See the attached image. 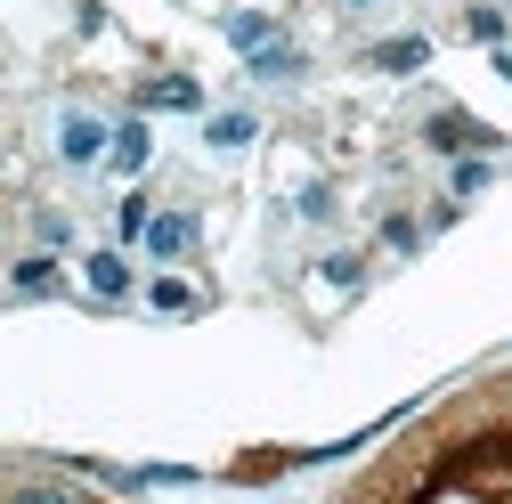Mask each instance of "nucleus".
Listing matches in <instances>:
<instances>
[{
  "instance_id": "nucleus-1",
  "label": "nucleus",
  "mask_w": 512,
  "mask_h": 504,
  "mask_svg": "<svg viewBox=\"0 0 512 504\" xmlns=\"http://www.w3.org/2000/svg\"><path fill=\"white\" fill-rule=\"evenodd\" d=\"M114 147V131H106V122H90V114H66V131H57V155H66V163H98Z\"/></svg>"
},
{
  "instance_id": "nucleus-2",
  "label": "nucleus",
  "mask_w": 512,
  "mask_h": 504,
  "mask_svg": "<svg viewBox=\"0 0 512 504\" xmlns=\"http://www.w3.org/2000/svg\"><path fill=\"white\" fill-rule=\"evenodd\" d=\"M423 139H431L439 155H464V147H496V131H488V122H464V114H439V122H423Z\"/></svg>"
},
{
  "instance_id": "nucleus-3",
  "label": "nucleus",
  "mask_w": 512,
  "mask_h": 504,
  "mask_svg": "<svg viewBox=\"0 0 512 504\" xmlns=\"http://www.w3.org/2000/svg\"><path fill=\"white\" fill-rule=\"evenodd\" d=\"M139 244L155 252V261H179V252H187V244H196V220H187V212H155Z\"/></svg>"
},
{
  "instance_id": "nucleus-4",
  "label": "nucleus",
  "mask_w": 512,
  "mask_h": 504,
  "mask_svg": "<svg viewBox=\"0 0 512 504\" xmlns=\"http://www.w3.org/2000/svg\"><path fill=\"white\" fill-rule=\"evenodd\" d=\"M82 277H90V293H98V301H122V293H131V269H122V252H90Z\"/></svg>"
},
{
  "instance_id": "nucleus-5",
  "label": "nucleus",
  "mask_w": 512,
  "mask_h": 504,
  "mask_svg": "<svg viewBox=\"0 0 512 504\" xmlns=\"http://www.w3.org/2000/svg\"><path fill=\"white\" fill-rule=\"evenodd\" d=\"M423 57H431V41H423V33H399V41L374 49V66H382V74H423Z\"/></svg>"
},
{
  "instance_id": "nucleus-6",
  "label": "nucleus",
  "mask_w": 512,
  "mask_h": 504,
  "mask_svg": "<svg viewBox=\"0 0 512 504\" xmlns=\"http://www.w3.org/2000/svg\"><path fill=\"white\" fill-rule=\"evenodd\" d=\"M252 74H261V82H301V49L293 41H261V49H252Z\"/></svg>"
},
{
  "instance_id": "nucleus-7",
  "label": "nucleus",
  "mask_w": 512,
  "mask_h": 504,
  "mask_svg": "<svg viewBox=\"0 0 512 504\" xmlns=\"http://www.w3.org/2000/svg\"><path fill=\"white\" fill-rule=\"evenodd\" d=\"M106 155H114V171H139V163L155 155V131H147V122H122V131H114V147H106Z\"/></svg>"
},
{
  "instance_id": "nucleus-8",
  "label": "nucleus",
  "mask_w": 512,
  "mask_h": 504,
  "mask_svg": "<svg viewBox=\"0 0 512 504\" xmlns=\"http://www.w3.org/2000/svg\"><path fill=\"white\" fill-rule=\"evenodd\" d=\"M252 139H261V122H252V114H212L204 122V147H252Z\"/></svg>"
},
{
  "instance_id": "nucleus-9",
  "label": "nucleus",
  "mask_w": 512,
  "mask_h": 504,
  "mask_svg": "<svg viewBox=\"0 0 512 504\" xmlns=\"http://www.w3.org/2000/svg\"><path fill=\"white\" fill-rule=\"evenodd\" d=\"M147 106H179L187 114V106H204V90L187 82V74H163V82H147Z\"/></svg>"
},
{
  "instance_id": "nucleus-10",
  "label": "nucleus",
  "mask_w": 512,
  "mask_h": 504,
  "mask_svg": "<svg viewBox=\"0 0 512 504\" xmlns=\"http://www.w3.org/2000/svg\"><path fill=\"white\" fill-rule=\"evenodd\" d=\"M0 504H82V496H74V488H57V480H17Z\"/></svg>"
},
{
  "instance_id": "nucleus-11",
  "label": "nucleus",
  "mask_w": 512,
  "mask_h": 504,
  "mask_svg": "<svg viewBox=\"0 0 512 504\" xmlns=\"http://www.w3.org/2000/svg\"><path fill=\"white\" fill-rule=\"evenodd\" d=\"M228 41H236V49H261V41H277V33H269L261 9H236V17H228Z\"/></svg>"
},
{
  "instance_id": "nucleus-12",
  "label": "nucleus",
  "mask_w": 512,
  "mask_h": 504,
  "mask_svg": "<svg viewBox=\"0 0 512 504\" xmlns=\"http://www.w3.org/2000/svg\"><path fill=\"white\" fill-rule=\"evenodd\" d=\"M147 301H155V309H171V318H187V309H196V293H187L179 277H155V285H147Z\"/></svg>"
},
{
  "instance_id": "nucleus-13",
  "label": "nucleus",
  "mask_w": 512,
  "mask_h": 504,
  "mask_svg": "<svg viewBox=\"0 0 512 504\" xmlns=\"http://www.w3.org/2000/svg\"><path fill=\"white\" fill-rule=\"evenodd\" d=\"M447 187H456V196H480V187H488V163L456 155V171H447Z\"/></svg>"
},
{
  "instance_id": "nucleus-14",
  "label": "nucleus",
  "mask_w": 512,
  "mask_h": 504,
  "mask_svg": "<svg viewBox=\"0 0 512 504\" xmlns=\"http://www.w3.org/2000/svg\"><path fill=\"white\" fill-rule=\"evenodd\" d=\"M382 244H391V252H415V244H423V228H415L407 212H391V220H382Z\"/></svg>"
},
{
  "instance_id": "nucleus-15",
  "label": "nucleus",
  "mask_w": 512,
  "mask_h": 504,
  "mask_svg": "<svg viewBox=\"0 0 512 504\" xmlns=\"http://www.w3.org/2000/svg\"><path fill=\"white\" fill-rule=\"evenodd\" d=\"M17 285H25V293H49V285H57V269L33 252V261H17Z\"/></svg>"
},
{
  "instance_id": "nucleus-16",
  "label": "nucleus",
  "mask_w": 512,
  "mask_h": 504,
  "mask_svg": "<svg viewBox=\"0 0 512 504\" xmlns=\"http://www.w3.org/2000/svg\"><path fill=\"white\" fill-rule=\"evenodd\" d=\"M147 220H155V212H147V196H122V236L139 244V236H147Z\"/></svg>"
},
{
  "instance_id": "nucleus-17",
  "label": "nucleus",
  "mask_w": 512,
  "mask_h": 504,
  "mask_svg": "<svg viewBox=\"0 0 512 504\" xmlns=\"http://www.w3.org/2000/svg\"><path fill=\"white\" fill-rule=\"evenodd\" d=\"M464 25H472V41H504V9H472Z\"/></svg>"
},
{
  "instance_id": "nucleus-18",
  "label": "nucleus",
  "mask_w": 512,
  "mask_h": 504,
  "mask_svg": "<svg viewBox=\"0 0 512 504\" xmlns=\"http://www.w3.org/2000/svg\"><path fill=\"white\" fill-rule=\"evenodd\" d=\"M496 74H504V82H512V57H496Z\"/></svg>"
},
{
  "instance_id": "nucleus-19",
  "label": "nucleus",
  "mask_w": 512,
  "mask_h": 504,
  "mask_svg": "<svg viewBox=\"0 0 512 504\" xmlns=\"http://www.w3.org/2000/svg\"><path fill=\"white\" fill-rule=\"evenodd\" d=\"M350 9H366V0H350Z\"/></svg>"
}]
</instances>
